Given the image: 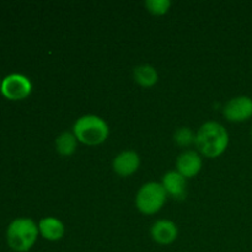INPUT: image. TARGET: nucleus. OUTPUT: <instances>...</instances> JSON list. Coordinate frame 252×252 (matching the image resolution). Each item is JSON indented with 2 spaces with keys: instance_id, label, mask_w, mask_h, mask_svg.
<instances>
[{
  "instance_id": "nucleus-15",
  "label": "nucleus",
  "mask_w": 252,
  "mask_h": 252,
  "mask_svg": "<svg viewBox=\"0 0 252 252\" xmlns=\"http://www.w3.org/2000/svg\"><path fill=\"white\" fill-rule=\"evenodd\" d=\"M144 5L150 14L155 16H162L169 12L171 1L170 0H147Z\"/></svg>"
},
{
  "instance_id": "nucleus-6",
  "label": "nucleus",
  "mask_w": 252,
  "mask_h": 252,
  "mask_svg": "<svg viewBox=\"0 0 252 252\" xmlns=\"http://www.w3.org/2000/svg\"><path fill=\"white\" fill-rule=\"evenodd\" d=\"M228 121L235 123L245 122L252 117V98L249 96H238L229 101L223 110Z\"/></svg>"
},
{
  "instance_id": "nucleus-1",
  "label": "nucleus",
  "mask_w": 252,
  "mask_h": 252,
  "mask_svg": "<svg viewBox=\"0 0 252 252\" xmlns=\"http://www.w3.org/2000/svg\"><path fill=\"white\" fill-rule=\"evenodd\" d=\"M229 145V133L221 123L208 121L196 133V147L199 154L214 159L223 154Z\"/></svg>"
},
{
  "instance_id": "nucleus-11",
  "label": "nucleus",
  "mask_w": 252,
  "mask_h": 252,
  "mask_svg": "<svg viewBox=\"0 0 252 252\" xmlns=\"http://www.w3.org/2000/svg\"><path fill=\"white\" fill-rule=\"evenodd\" d=\"M39 235L48 241H58L65 234L64 224L54 217H46L38 224Z\"/></svg>"
},
{
  "instance_id": "nucleus-8",
  "label": "nucleus",
  "mask_w": 252,
  "mask_h": 252,
  "mask_svg": "<svg viewBox=\"0 0 252 252\" xmlns=\"http://www.w3.org/2000/svg\"><path fill=\"white\" fill-rule=\"evenodd\" d=\"M140 166V158L134 150H125L116 155L113 159V171L121 177H129L138 171Z\"/></svg>"
},
{
  "instance_id": "nucleus-9",
  "label": "nucleus",
  "mask_w": 252,
  "mask_h": 252,
  "mask_svg": "<svg viewBox=\"0 0 252 252\" xmlns=\"http://www.w3.org/2000/svg\"><path fill=\"white\" fill-rule=\"evenodd\" d=\"M150 235L153 240L159 245H170L179 236V229L176 224L167 219H160L153 224L150 229Z\"/></svg>"
},
{
  "instance_id": "nucleus-5",
  "label": "nucleus",
  "mask_w": 252,
  "mask_h": 252,
  "mask_svg": "<svg viewBox=\"0 0 252 252\" xmlns=\"http://www.w3.org/2000/svg\"><path fill=\"white\" fill-rule=\"evenodd\" d=\"M0 93L10 101L25 100L31 95L32 83L22 74H10L2 79Z\"/></svg>"
},
{
  "instance_id": "nucleus-2",
  "label": "nucleus",
  "mask_w": 252,
  "mask_h": 252,
  "mask_svg": "<svg viewBox=\"0 0 252 252\" xmlns=\"http://www.w3.org/2000/svg\"><path fill=\"white\" fill-rule=\"evenodd\" d=\"M73 133L78 142L89 147H95L107 140L110 135V128L107 122L100 116L84 115L74 123Z\"/></svg>"
},
{
  "instance_id": "nucleus-13",
  "label": "nucleus",
  "mask_w": 252,
  "mask_h": 252,
  "mask_svg": "<svg viewBox=\"0 0 252 252\" xmlns=\"http://www.w3.org/2000/svg\"><path fill=\"white\" fill-rule=\"evenodd\" d=\"M78 139L73 132H63L56 139V149L63 157H70L78 148Z\"/></svg>"
},
{
  "instance_id": "nucleus-10",
  "label": "nucleus",
  "mask_w": 252,
  "mask_h": 252,
  "mask_svg": "<svg viewBox=\"0 0 252 252\" xmlns=\"http://www.w3.org/2000/svg\"><path fill=\"white\" fill-rule=\"evenodd\" d=\"M161 185L167 196L172 197L174 199L182 201L186 197V179L181 174H179L176 170L166 172L162 177Z\"/></svg>"
},
{
  "instance_id": "nucleus-14",
  "label": "nucleus",
  "mask_w": 252,
  "mask_h": 252,
  "mask_svg": "<svg viewBox=\"0 0 252 252\" xmlns=\"http://www.w3.org/2000/svg\"><path fill=\"white\" fill-rule=\"evenodd\" d=\"M174 140L179 147L189 148L196 144V133L189 127H181L175 132Z\"/></svg>"
},
{
  "instance_id": "nucleus-12",
  "label": "nucleus",
  "mask_w": 252,
  "mask_h": 252,
  "mask_svg": "<svg viewBox=\"0 0 252 252\" xmlns=\"http://www.w3.org/2000/svg\"><path fill=\"white\" fill-rule=\"evenodd\" d=\"M134 80L143 88H152L159 80V74L154 66L143 64L134 69Z\"/></svg>"
},
{
  "instance_id": "nucleus-17",
  "label": "nucleus",
  "mask_w": 252,
  "mask_h": 252,
  "mask_svg": "<svg viewBox=\"0 0 252 252\" xmlns=\"http://www.w3.org/2000/svg\"><path fill=\"white\" fill-rule=\"evenodd\" d=\"M250 135H251V139H252V129H251V132H250Z\"/></svg>"
},
{
  "instance_id": "nucleus-3",
  "label": "nucleus",
  "mask_w": 252,
  "mask_h": 252,
  "mask_svg": "<svg viewBox=\"0 0 252 252\" xmlns=\"http://www.w3.org/2000/svg\"><path fill=\"white\" fill-rule=\"evenodd\" d=\"M38 225L30 218H17L9 224L6 240L10 248L16 252L31 250L38 239Z\"/></svg>"
},
{
  "instance_id": "nucleus-16",
  "label": "nucleus",
  "mask_w": 252,
  "mask_h": 252,
  "mask_svg": "<svg viewBox=\"0 0 252 252\" xmlns=\"http://www.w3.org/2000/svg\"><path fill=\"white\" fill-rule=\"evenodd\" d=\"M1 81L2 80H1V79H0V90H1Z\"/></svg>"
},
{
  "instance_id": "nucleus-4",
  "label": "nucleus",
  "mask_w": 252,
  "mask_h": 252,
  "mask_svg": "<svg viewBox=\"0 0 252 252\" xmlns=\"http://www.w3.org/2000/svg\"><path fill=\"white\" fill-rule=\"evenodd\" d=\"M166 198L167 194L161 182H147L135 196V206L140 213L152 216L164 207Z\"/></svg>"
},
{
  "instance_id": "nucleus-7",
  "label": "nucleus",
  "mask_w": 252,
  "mask_h": 252,
  "mask_svg": "<svg viewBox=\"0 0 252 252\" xmlns=\"http://www.w3.org/2000/svg\"><path fill=\"white\" fill-rule=\"evenodd\" d=\"M201 154L196 150H185L179 155L176 160V171L181 174L185 179H192L197 176L202 169Z\"/></svg>"
}]
</instances>
